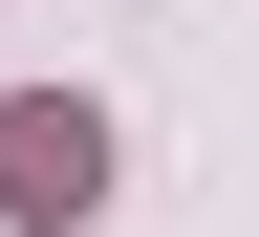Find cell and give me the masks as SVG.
<instances>
[{"label":"cell","mask_w":259,"mask_h":237,"mask_svg":"<svg viewBox=\"0 0 259 237\" xmlns=\"http://www.w3.org/2000/svg\"><path fill=\"white\" fill-rule=\"evenodd\" d=\"M108 194V108H65V86H22L0 108V237H65Z\"/></svg>","instance_id":"obj_1"}]
</instances>
